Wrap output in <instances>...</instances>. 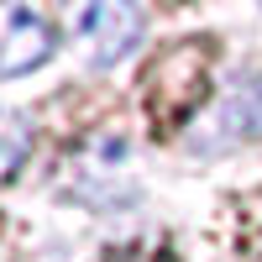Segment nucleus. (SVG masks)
<instances>
[{"label":"nucleus","instance_id":"f03ea898","mask_svg":"<svg viewBox=\"0 0 262 262\" xmlns=\"http://www.w3.org/2000/svg\"><path fill=\"white\" fill-rule=\"evenodd\" d=\"M58 53L53 21L32 6H0V79L32 74Z\"/></svg>","mask_w":262,"mask_h":262},{"label":"nucleus","instance_id":"f257e3e1","mask_svg":"<svg viewBox=\"0 0 262 262\" xmlns=\"http://www.w3.org/2000/svg\"><path fill=\"white\" fill-rule=\"evenodd\" d=\"M74 32L84 42V53H90V63L111 69L142 42V11L126 6V0H100V6H84L74 16Z\"/></svg>","mask_w":262,"mask_h":262},{"label":"nucleus","instance_id":"20e7f679","mask_svg":"<svg viewBox=\"0 0 262 262\" xmlns=\"http://www.w3.org/2000/svg\"><path fill=\"white\" fill-rule=\"evenodd\" d=\"M27 152H32V126L21 121L16 111L0 105V184H6L11 173L27 163Z\"/></svg>","mask_w":262,"mask_h":262},{"label":"nucleus","instance_id":"7ed1b4c3","mask_svg":"<svg viewBox=\"0 0 262 262\" xmlns=\"http://www.w3.org/2000/svg\"><path fill=\"white\" fill-rule=\"evenodd\" d=\"M221 126L226 137H262V74L242 79L221 105Z\"/></svg>","mask_w":262,"mask_h":262}]
</instances>
